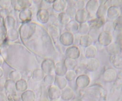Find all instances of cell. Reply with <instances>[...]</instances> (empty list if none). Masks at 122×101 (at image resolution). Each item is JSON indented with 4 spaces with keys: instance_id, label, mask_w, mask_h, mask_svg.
<instances>
[{
    "instance_id": "cell-2",
    "label": "cell",
    "mask_w": 122,
    "mask_h": 101,
    "mask_svg": "<svg viewBox=\"0 0 122 101\" xmlns=\"http://www.w3.org/2000/svg\"><path fill=\"white\" fill-rule=\"evenodd\" d=\"M55 63L53 60L45 59L41 64V70L45 74H53L54 72Z\"/></svg>"
},
{
    "instance_id": "cell-29",
    "label": "cell",
    "mask_w": 122,
    "mask_h": 101,
    "mask_svg": "<svg viewBox=\"0 0 122 101\" xmlns=\"http://www.w3.org/2000/svg\"><path fill=\"white\" fill-rule=\"evenodd\" d=\"M90 30V27H89V23L88 22L84 23L79 24L78 29V33L81 35H85L88 34Z\"/></svg>"
},
{
    "instance_id": "cell-48",
    "label": "cell",
    "mask_w": 122,
    "mask_h": 101,
    "mask_svg": "<svg viewBox=\"0 0 122 101\" xmlns=\"http://www.w3.org/2000/svg\"><path fill=\"white\" fill-rule=\"evenodd\" d=\"M82 101L81 99H77L75 100V101Z\"/></svg>"
},
{
    "instance_id": "cell-41",
    "label": "cell",
    "mask_w": 122,
    "mask_h": 101,
    "mask_svg": "<svg viewBox=\"0 0 122 101\" xmlns=\"http://www.w3.org/2000/svg\"><path fill=\"white\" fill-rule=\"evenodd\" d=\"M11 5L10 0H0V8L1 9H8Z\"/></svg>"
},
{
    "instance_id": "cell-42",
    "label": "cell",
    "mask_w": 122,
    "mask_h": 101,
    "mask_svg": "<svg viewBox=\"0 0 122 101\" xmlns=\"http://www.w3.org/2000/svg\"><path fill=\"white\" fill-rule=\"evenodd\" d=\"M32 71H31V70H25V71H24L21 74V78L27 82V80H29V79L32 78Z\"/></svg>"
},
{
    "instance_id": "cell-47",
    "label": "cell",
    "mask_w": 122,
    "mask_h": 101,
    "mask_svg": "<svg viewBox=\"0 0 122 101\" xmlns=\"http://www.w3.org/2000/svg\"><path fill=\"white\" fill-rule=\"evenodd\" d=\"M52 101H61V100H60L59 99H55V100H52Z\"/></svg>"
},
{
    "instance_id": "cell-43",
    "label": "cell",
    "mask_w": 122,
    "mask_h": 101,
    "mask_svg": "<svg viewBox=\"0 0 122 101\" xmlns=\"http://www.w3.org/2000/svg\"><path fill=\"white\" fill-rule=\"evenodd\" d=\"M8 15H9L8 9H1V10H0V18L4 20Z\"/></svg>"
},
{
    "instance_id": "cell-40",
    "label": "cell",
    "mask_w": 122,
    "mask_h": 101,
    "mask_svg": "<svg viewBox=\"0 0 122 101\" xmlns=\"http://www.w3.org/2000/svg\"><path fill=\"white\" fill-rule=\"evenodd\" d=\"M86 3L85 1L83 0H80V1H77L75 2V7L76 8L77 10H83L85 8V6Z\"/></svg>"
},
{
    "instance_id": "cell-44",
    "label": "cell",
    "mask_w": 122,
    "mask_h": 101,
    "mask_svg": "<svg viewBox=\"0 0 122 101\" xmlns=\"http://www.w3.org/2000/svg\"><path fill=\"white\" fill-rule=\"evenodd\" d=\"M0 101H6L5 96L1 93H0Z\"/></svg>"
},
{
    "instance_id": "cell-17",
    "label": "cell",
    "mask_w": 122,
    "mask_h": 101,
    "mask_svg": "<svg viewBox=\"0 0 122 101\" xmlns=\"http://www.w3.org/2000/svg\"><path fill=\"white\" fill-rule=\"evenodd\" d=\"M33 28H34L33 26L32 25L29 24H26L22 26L21 29V35L22 38L27 39V38H30L32 34V32H33L32 30H33Z\"/></svg>"
},
{
    "instance_id": "cell-46",
    "label": "cell",
    "mask_w": 122,
    "mask_h": 101,
    "mask_svg": "<svg viewBox=\"0 0 122 101\" xmlns=\"http://www.w3.org/2000/svg\"><path fill=\"white\" fill-rule=\"evenodd\" d=\"M4 59L2 58V56L0 55V67H1V65H2V64H3L4 63Z\"/></svg>"
},
{
    "instance_id": "cell-6",
    "label": "cell",
    "mask_w": 122,
    "mask_h": 101,
    "mask_svg": "<svg viewBox=\"0 0 122 101\" xmlns=\"http://www.w3.org/2000/svg\"><path fill=\"white\" fill-rule=\"evenodd\" d=\"M112 40V34L108 32H102L98 37V42L102 46H108Z\"/></svg>"
},
{
    "instance_id": "cell-22",
    "label": "cell",
    "mask_w": 122,
    "mask_h": 101,
    "mask_svg": "<svg viewBox=\"0 0 122 101\" xmlns=\"http://www.w3.org/2000/svg\"><path fill=\"white\" fill-rule=\"evenodd\" d=\"M35 93L32 90H27L21 94L22 101H35Z\"/></svg>"
},
{
    "instance_id": "cell-9",
    "label": "cell",
    "mask_w": 122,
    "mask_h": 101,
    "mask_svg": "<svg viewBox=\"0 0 122 101\" xmlns=\"http://www.w3.org/2000/svg\"><path fill=\"white\" fill-rule=\"evenodd\" d=\"M85 66L87 70L91 72H95L97 71L100 67V61L96 58L88 59Z\"/></svg>"
},
{
    "instance_id": "cell-32",
    "label": "cell",
    "mask_w": 122,
    "mask_h": 101,
    "mask_svg": "<svg viewBox=\"0 0 122 101\" xmlns=\"http://www.w3.org/2000/svg\"><path fill=\"white\" fill-rule=\"evenodd\" d=\"M9 79L14 82L21 79V73L18 70H13L9 74Z\"/></svg>"
},
{
    "instance_id": "cell-12",
    "label": "cell",
    "mask_w": 122,
    "mask_h": 101,
    "mask_svg": "<svg viewBox=\"0 0 122 101\" xmlns=\"http://www.w3.org/2000/svg\"><path fill=\"white\" fill-rule=\"evenodd\" d=\"M90 29L98 30L101 28L104 25L105 20L104 18H95L89 20V22Z\"/></svg>"
},
{
    "instance_id": "cell-10",
    "label": "cell",
    "mask_w": 122,
    "mask_h": 101,
    "mask_svg": "<svg viewBox=\"0 0 122 101\" xmlns=\"http://www.w3.org/2000/svg\"><path fill=\"white\" fill-rule=\"evenodd\" d=\"M67 7V2L64 0H56L52 4V8L57 13L64 12Z\"/></svg>"
},
{
    "instance_id": "cell-4",
    "label": "cell",
    "mask_w": 122,
    "mask_h": 101,
    "mask_svg": "<svg viewBox=\"0 0 122 101\" xmlns=\"http://www.w3.org/2000/svg\"><path fill=\"white\" fill-rule=\"evenodd\" d=\"M91 83V78L87 74H82L77 76L76 78V84L77 87L84 89L87 87Z\"/></svg>"
},
{
    "instance_id": "cell-49",
    "label": "cell",
    "mask_w": 122,
    "mask_h": 101,
    "mask_svg": "<svg viewBox=\"0 0 122 101\" xmlns=\"http://www.w3.org/2000/svg\"><path fill=\"white\" fill-rule=\"evenodd\" d=\"M0 10H1V9H0Z\"/></svg>"
},
{
    "instance_id": "cell-25",
    "label": "cell",
    "mask_w": 122,
    "mask_h": 101,
    "mask_svg": "<svg viewBox=\"0 0 122 101\" xmlns=\"http://www.w3.org/2000/svg\"><path fill=\"white\" fill-rule=\"evenodd\" d=\"M19 33L15 29L8 30L6 33V38L8 40L11 42L15 41L19 38Z\"/></svg>"
},
{
    "instance_id": "cell-45",
    "label": "cell",
    "mask_w": 122,
    "mask_h": 101,
    "mask_svg": "<svg viewBox=\"0 0 122 101\" xmlns=\"http://www.w3.org/2000/svg\"><path fill=\"white\" fill-rule=\"evenodd\" d=\"M4 74V72L3 68L1 67H0V78H1L3 77Z\"/></svg>"
},
{
    "instance_id": "cell-1",
    "label": "cell",
    "mask_w": 122,
    "mask_h": 101,
    "mask_svg": "<svg viewBox=\"0 0 122 101\" xmlns=\"http://www.w3.org/2000/svg\"><path fill=\"white\" fill-rule=\"evenodd\" d=\"M100 5V1L97 0H90L87 2L85 8L90 17H94L96 16V13Z\"/></svg>"
},
{
    "instance_id": "cell-33",
    "label": "cell",
    "mask_w": 122,
    "mask_h": 101,
    "mask_svg": "<svg viewBox=\"0 0 122 101\" xmlns=\"http://www.w3.org/2000/svg\"><path fill=\"white\" fill-rule=\"evenodd\" d=\"M17 2L20 9L23 10L25 8H29V7L32 5L33 1L30 0H19L17 1Z\"/></svg>"
},
{
    "instance_id": "cell-36",
    "label": "cell",
    "mask_w": 122,
    "mask_h": 101,
    "mask_svg": "<svg viewBox=\"0 0 122 101\" xmlns=\"http://www.w3.org/2000/svg\"><path fill=\"white\" fill-rule=\"evenodd\" d=\"M77 10L75 8L74 5H69V7H67L65 13L69 15L70 19H73L76 16V13H77Z\"/></svg>"
},
{
    "instance_id": "cell-19",
    "label": "cell",
    "mask_w": 122,
    "mask_h": 101,
    "mask_svg": "<svg viewBox=\"0 0 122 101\" xmlns=\"http://www.w3.org/2000/svg\"><path fill=\"white\" fill-rule=\"evenodd\" d=\"M79 26V24L78 23L76 22L75 20H71L69 23L66 25L65 28L67 32L73 34L78 31Z\"/></svg>"
},
{
    "instance_id": "cell-18",
    "label": "cell",
    "mask_w": 122,
    "mask_h": 101,
    "mask_svg": "<svg viewBox=\"0 0 122 101\" xmlns=\"http://www.w3.org/2000/svg\"><path fill=\"white\" fill-rule=\"evenodd\" d=\"M54 85L58 87L61 90H63L65 87H66L67 85V81L66 79L64 76H55V80H54Z\"/></svg>"
},
{
    "instance_id": "cell-21",
    "label": "cell",
    "mask_w": 122,
    "mask_h": 101,
    "mask_svg": "<svg viewBox=\"0 0 122 101\" xmlns=\"http://www.w3.org/2000/svg\"><path fill=\"white\" fill-rule=\"evenodd\" d=\"M15 24V20L13 16L8 15L4 20V25L6 30L14 29Z\"/></svg>"
},
{
    "instance_id": "cell-27",
    "label": "cell",
    "mask_w": 122,
    "mask_h": 101,
    "mask_svg": "<svg viewBox=\"0 0 122 101\" xmlns=\"http://www.w3.org/2000/svg\"><path fill=\"white\" fill-rule=\"evenodd\" d=\"M63 63L67 70H74L77 65V61L76 59L69 58H66Z\"/></svg>"
},
{
    "instance_id": "cell-3",
    "label": "cell",
    "mask_w": 122,
    "mask_h": 101,
    "mask_svg": "<svg viewBox=\"0 0 122 101\" xmlns=\"http://www.w3.org/2000/svg\"><path fill=\"white\" fill-rule=\"evenodd\" d=\"M59 40L62 45L69 47L74 43V34L68 32H65L61 34Z\"/></svg>"
},
{
    "instance_id": "cell-37",
    "label": "cell",
    "mask_w": 122,
    "mask_h": 101,
    "mask_svg": "<svg viewBox=\"0 0 122 101\" xmlns=\"http://www.w3.org/2000/svg\"><path fill=\"white\" fill-rule=\"evenodd\" d=\"M44 82L47 85H52L54 83L55 76L53 74H46L44 78Z\"/></svg>"
},
{
    "instance_id": "cell-28",
    "label": "cell",
    "mask_w": 122,
    "mask_h": 101,
    "mask_svg": "<svg viewBox=\"0 0 122 101\" xmlns=\"http://www.w3.org/2000/svg\"><path fill=\"white\" fill-rule=\"evenodd\" d=\"M48 31L51 36L53 39H57V38H59L60 36V30L59 27H58L57 26H54V25L51 26L49 27Z\"/></svg>"
},
{
    "instance_id": "cell-38",
    "label": "cell",
    "mask_w": 122,
    "mask_h": 101,
    "mask_svg": "<svg viewBox=\"0 0 122 101\" xmlns=\"http://www.w3.org/2000/svg\"><path fill=\"white\" fill-rule=\"evenodd\" d=\"M74 70L77 76H80V75L85 74V71L87 70L85 65H77Z\"/></svg>"
},
{
    "instance_id": "cell-23",
    "label": "cell",
    "mask_w": 122,
    "mask_h": 101,
    "mask_svg": "<svg viewBox=\"0 0 122 101\" xmlns=\"http://www.w3.org/2000/svg\"><path fill=\"white\" fill-rule=\"evenodd\" d=\"M4 89L8 93L16 92V88H15V82L8 79L5 81Z\"/></svg>"
},
{
    "instance_id": "cell-26",
    "label": "cell",
    "mask_w": 122,
    "mask_h": 101,
    "mask_svg": "<svg viewBox=\"0 0 122 101\" xmlns=\"http://www.w3.org/2000/svg\"><path fill=\"white\" fill-rule=\"evenodd\" d=\"M27 87H28L27 82L22 78L15 82V88H16L17 91L24 92L27 90Z\"/></svg>"
},
{
    "instance_id": "cell-7",
    "label": "cell",
    "mask_w": 122,
    "mask_h": 101,
    "mask_svg": "<svg viewBox=\"0 0 122 101\" xmlns=\"http://www.w3.org/2000/svg\"><path fill=\"white\" fill-rule=\"evenodd\" d=\"M36 18L38 21L42 24L48 22L50 19V13L48 10L44 8H41L38 11L36 14Z\"/></svg>"
},
{
    "instance_id": "cell-24",
    "label": "cell",
    "mask_w": 122,
    "mask_h": 101,
    "mask_svg": "<svg viewBox=\"0 0 122 101\" xmlns=\"http://www.w3.org/2000/svg\"><path fill=\"white\" fill-rule=\"evenodd\" d=\"M45 74L41 69H36L32 72V78L34 82H39L44 80Z\"/></svg>"
},
{
    "instance_id": "cell-15",
    "label": "cell",
    "mask_w": 122,
    "mask_h": 101,
    "mask_svg": "<svg viewBox=\"0 0 122 101\" xmlns=\"http://www.w3.org/2000/svg\"><path fill=\"white\" fill-rule=\"evenodd\" d=\"M97 47L95 45H92L86 48L85 51V55L86 58L88 59H91V58H95L96 55L98 53Z\"/></svg>"
},
{
    "instance_id": "cell-30",
    "label": "cell",
    "mask_w": 122,
    "mask_h": 101,
    "mask_svg": "<svg viewBox=\"0 0 122 101\" xmlns=\"http://www.w3.org/2000/svg\"><path fill=\"white\" fill-rule=\"evenodd\" d=\"M116 77V73L112 70H107L104 72L103 80L106 82H112Z\"/></svg>"
},
{
    "instance_id": "cell-39",
    "label": "cell",
    "mask_w": 122,
    "mask_h": 101,
    "mask_svg": "<svg viewBox=\"0 0 122 101\" xmlns=\"http://www.w3.org/2000/svg\"><path fill=\"white\" fill-rule=\"evenodd\" d=\"M118 11L116 7H112L111 8H110L108 10V11H107V14H108V17L111 18V19H113V18H115L117 15H118L117 13Z\"/></svg>"
},
{
    "instance_id": "cell-16",
    "label": "cell",
    "mask_w": 122,
    "mask_h": 101,
    "mask_svg": "<svg viewBox=\"0 0 122 101\" xmlns=\"http://www.w3.org/2000/svg\"><path fill=\"white\" fill-rule=\"evenodd\" d=\"M67 71L64 63L62 62H57L54 65V72L56 76H64Z\"/></svg>"
},
{
    "instance_id": "cell-31",
    "label": "cell",
    "mask_w": 122,
    "mask_h": 101,
    "mask_svg": "<svg viewBox=\"0 0 122 101\" xmlns=\"http://www.w3.org/2000/svg\"><path fill=\"white\" fill-rule=\"evenodd\" d=\"M58 20H59V22L61 24H62L65 25V26L71 21L70 17L65 13V12H62V13H59L58 16Z\"/></svg>"
},
{
    "instance_id": "cell-20",
    "label": "cell",
    "mask_w": 122,
    "mask_h": 101,
    "mask_svg": "<svg viewBox=\"0 0 122 101\" xmlns=\"http://www.w3.org/2000/svg\"><path fill=\"white\" fill-rule=\"evenodd\" d=\"M74 95L73 90L69 87H66L63 90H61V98L64 101H69L73 98Z\"/></svg>"
},
{
    "instance_id": "cell-35",
    "label": "cell",
    "mask_w": 122,
    "mask_h": 101,
    "mask_svg": "<svg viewBox=\"0 0 122 101\" xmlns=\"http://www.w3.org/2000/svg\"><path fill=\"white\" fill-rule=\"evenodd\" d=\"M77 75L76 74L75 70H67L66 75L64 76V77L67 80V81H69V82H73L77 78Z\"/></svg>"
},
{
    "instance_id": "cell-14",
    "label": "cell",
    "mask_w": 122,
    "mask_h": 101,
    "mask_svg": "<svg viewBox=\"0 0 122 101\" xmlns=\"http://www.w3.org/2000/svg\"><path fill=\"white\" fill-rule=\"evenodd\" d=\"M93 43H94V39L89 34H88L81 35L79 44L82 47L87 48L93 45Z\"/></svg>"
},
{
    "instance_id": "cell-8",
    "label": "cell",
    "mask_w": 122,
    "mask_h": 101,
    "mask_svg": "<svg viewBox=\"0 0 122 101\" xmlns=\"http://www.w3.org/2000/svg\"><path fill=\"white\" fill-rule=\"evenodd\" d=\"M89 15L85 9L77 10L75 16V21L79 24L84 23L87 22L89 19Z\"/></svg>"
},
{
    "instance_id": "cell-5",
    "label": "cell",
    "mask_w": 122,
    "mask_h": 101,
    "mask_svg": "<svg viewBox=\"0 0 122 101\" xmlns=\"http://www.w3.org/2000/svg\"><path fill=\"white\" fill-rule=\"evenodd\" d=\"M66 55L67 58L76 60L81 56V51L76 45H71L67 48Z\"/></svg>"
},
{
    "instance_id": "cell-11",
    "label": "cell",
    "mask_w": 122,
    "mask_h": 101,
    "mask_svg": "<svg viewBox=\"0 0 122 101\" xmlns=\"http://www.w3.org/2000/svg\"><path fill=\"white\" fill-rule=\"evenodd\" d=\"M20 20L23 23L29 22L32 18V11L30 8L21 10L19 14Z\"/></svg>"
},
{
    "instance_id": "cell-34",
    "label": "cell",
    "mask_w": 122,
    "mask_h": 101,
    "mask_svg": "<svg viewBox=\"0 0 122 101\" xmlns=\"http://www.w3.org/2000/svg\"><path fill=\"white\" fill-rule=\"evenodd\" d=\"M107 7L104 4H101L98 9L96 13V17L97 18H104L107 13Z\"/></svg>"
},
{
    "instance_id": "cell-13",
    "label": "cell",
    "mask_w": 122,
    "mask_h": 101,
    "mask_svg": "<svg viewBox=\"0 0 122 101\" xmlns=\"http://www.w3.org/2000/svg\"><path fill=\"white\" fill-rule=\"evenodd\" d=\"M61 90L56 85H51L48 89V96L52 100L58 99L61 97Z\"/></svg>"
}]
</instances>
